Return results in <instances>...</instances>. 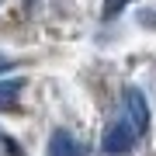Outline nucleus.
Segmentation results:
<instances>
[{
	"mask_svg": "<svg viewBox=\"0 0 156 156\" xmlns=\"http://www.w3.org/2000/svg\"><path fill=\"white\" fill-rule=\"evenodd\" d=\"M135 139H139V132L128 125V118H122V122L108 125L104 139H101V153H108V156H125V153L135 146Z\"/></svg>",
	"mask_w": 156,
	"mask_h": 156,
	"instance_id": "1",
	"label": "nucleus"
},
{
	"mask_svg": "<svg viewBox=\"0 0 156 156\" xmlns=\"http://www.w3.org/2000/svg\"><path fill=\"white\" fill-rule=\"evenodd\" d=\"M122 97H125V118H128V125L142 135L146 128H149V104H146L142 90L139 87H125Z\"/></svg>",
	"mask_w": 156,
	"mask_h": 156,
	"instance_id": "2",
	"label": "nucleus"
},
{
	"mask_svg": "<svg viewBox=\"0 0 156 156\" xmlns=\"http://www.w3.org/2000/svg\"><path fill=\"white\" fill-rule=\"evenodd\" d=\"M45 156H83V146L73 139L69 132L56 128V132L49 135V149H45Z\"/></svg>",
	"mask_w": 156,
	"mask_h": 156,
	"instance_id": "3",
	"label": "nucleus"
},
{
	"mask_svg": "<svg viewBox=\"0 0 156 156\" xmlns=\"http://www.w3.org/2000/svg\"><path fill=\"white\" fill-rule=\"evenodd\" d=\"M24 90V80L14 76V80H0V111H14L17 108V97Z\"/></svg>",
	"mask_w": 156,
	"mask_h": 156,
	"instance_id": "4",
	"label": "nucleus"
},
{
	"mask_svg": "<svg viewBox=\"0 0 156 156\" xmlns=\"http://www.w3.org/2000/svg\"><path fill=\"white\" fill-rule=\"evenodd\" d=\"M128 4H132V0H104V17H108V21L118 17V11H125Z\"/></svg>",
	"mask_w": 156,
	"mask_h": 156,
	"instance_id": "5",
	"label": "nucleus"
},
{
	"mask_svg": "<svg viewBox=\"0 0 156 156\" xmlns=\"http://www.w3.org/2000/svg\"><path fill=\"white\" fill-rule=\"evenodd\" d=\"M4 69H11V62H7V59H0V73H4Z\"/></svg>",
	"mask_w": 156,
	"mask_h": 156,
	"instance_id": "6",
	"label": "nucleus"
},
{
	"mask_svg": "<svg viewBox=\"0 0 156 156\" xmlns=\"http://www.w3.org/2000/svg\"><path fill=\"white\" fill-rule=\"evenodd\" d=\"M0 142H4V135H0Z\"/></svg>",
	"mask_w": 156,
	"mask_h": 156,
	"instance_id": "7",
	"label": "nucleus"
}]
</instances>
